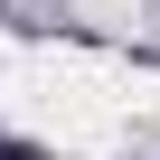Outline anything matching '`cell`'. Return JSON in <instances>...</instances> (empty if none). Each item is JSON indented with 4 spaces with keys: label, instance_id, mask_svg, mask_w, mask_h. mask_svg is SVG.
<instances>
[{
    "label": "cell",
    "instance_id": "cell-1",
    "mask_svg": "<svg viewBox=\"0 0 160 160\" xmlns=\"http://www.w3.org/2000/svg\"><path fill=\"white\" fill-rule=\"evenodd\" d=\"M0 113L28 122L38 141L57 151H132L151 122L122 104V66L85 57V47H28L10 57V75H0Z\"/></svg>",
    "mask_w": 160,
    "mask_h": 160
}]
</instances>
